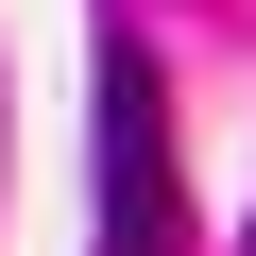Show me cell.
<instances>
[{
	"label": "cell",
	"instance_id": "obj_1",
	"mask_svg": "<svg viewBox=\"0 0 256 256\" xmlns=\"http://www.w3.org/2000/svg\"><path fill=\"white\" fill-rule=\"evenodd\" d=\"M171 239H188V188H171L154 52H102V256H171Z\"/></svg>",
	"mask_w": 256,
	"mask_h": 256
},
{
	"label": "cell",
	"instance_id": "obj_2",
	"mask_svg": "<svg viewBox=\"0 0 256 256\" xmlns=\"http://www.w3.org/2000/svg\"><path fill=\"white\" fill-rule=\"evenodd\" d=\"M239 256H256V222H239Z\"/></svg>",
	"mask_w": 256,
	"mask_h": 256
}]
</instances>
